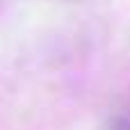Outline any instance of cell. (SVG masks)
Instances as JSON below:
<instances>
[{
	"label": "cell",
	"mask_w": 130,
	"mask_h": 130,
	"mask_svg": "<svg viewBox=\"0 0 130 130\" xmlns=\"http://www.w3.org/2000/svg\"><path fill=\"white\" fill-rule=\"evenodd\" d=\"M110 130H130V117H117L110 123Z\"/></svg>",
	"instance_id": "6da1fadb"
}]
</instances>
